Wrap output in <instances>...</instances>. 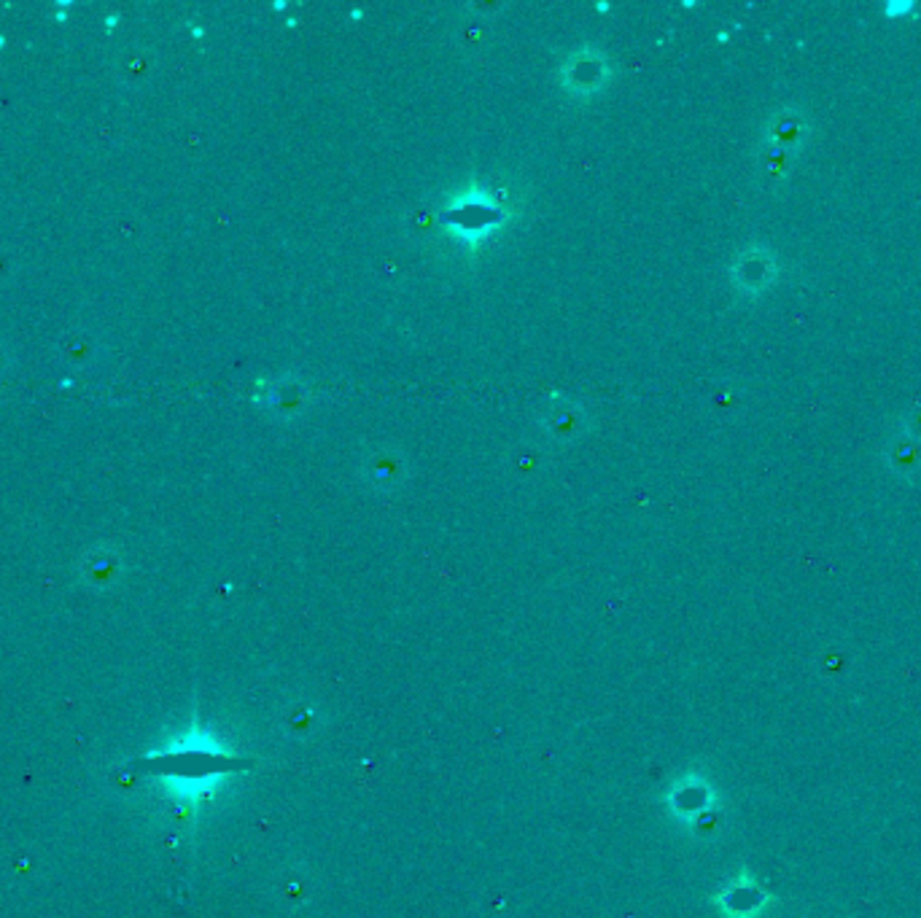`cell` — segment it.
Listing matches in <instances>:
<instances>
[{
	"label": "cell",
	"instance_id": "6da1fadb",
	"mask_svg": "<svg viewBox=\"0 0 921 918\" xmlns=\"http://www.w3.org/2000/svg\"><path fill=\"white\" fill-rule=\"evenodd\" d=\"M661 805L676 828L706 835L715 832L725 794L700 768H687L663 789Z\"/></svg>",
	"mask_w": 921,
	"mask_h": 918
},
{
	"label": "cell",
	"instance_id": "7a4b0ae2",
	"mask_svg": "<svg viewBox=\"0 0 921 918\" xmlns=\"http://www.w3.org/2000/svg\"><path fill=\"white\" fill-rule=\"evenodd\" d=\"M709 903L719 918H765L768 910L782 905V897L773 895L758 875L741 865L717 892H711Z\"/></svg>",
	"mask_w": 921,
	"mask_h": 918
},
{
	"label": "cell",
	"instance_id": "3957f363",
	"mask_svg": "<svg viewBox=\"0 0 921 918\" xmlns=\"http://www.w3.org/2000/svg\"><path fill=\"white\" fill-rule=\"evenodd\" d=\"M358 477L375 493H394L410 477V458L394 445H377L364 452L362 463H358Z\"/></svg>",
	"mask_w": 921,
	"mask_h": 918
},
{
	"label": "cell",
	"instance_id": "277c9868",
	"mask_svg": "<svg viewBox=\"0 0 921 918\" xmlns=\"http://www.w3.org/2000/svg\"><path fill=\"white\" fill-rule=\"evenodd\" d=\"M560 76H564L566 92L579 97H588L593 92H599L609 78V60L603 57L599 49L582 46L566 60V65L560 67Z\"/></svg>",
	"mask_w": 921,
	"mask_h": 918
},
{
	"label": "cell",
	"instance_id": "5b68a950",
	"mask_svg": "<svg viewBox=\"0 0 921 918\" xmlns=\"http://www.w3.org/2000/svg\"><path fill=\"white\" fill-rule=\"evenodd\" d=\"M542 426L558 442H571V439L582 437L590 426V415L585 413V407H579L575 402H558L550 404L545 409V418H542Z\"/></svg>",
	"mask_w": 921,
	"mask_h": 918
},
{
	"label": "cell",
	"instance_id": "8992f818",
	"mask_svg": "<svg viewBox=\"0 0 921 918\" xmlns=\"http://www.w3.org/2000/svg\"><path fill=\"white\" fill-rule=\"evenodd\" d=\"M272 409H278L280 415H291V413H300L304 407V388L302 385H278V388H272V402H270Z\"/></svg>",
	"mask_w": 921,
	"mask_h": 918
}]
</instances>
